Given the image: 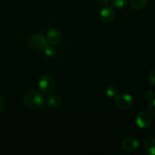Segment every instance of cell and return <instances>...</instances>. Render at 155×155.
<instances>
[{
    "instance_id": "11",
    "label": "cell",
    "mask_w": 155,
    "mask_h": 155,
    "mask_svg": "<svg viewBox=\"0 0 155 155\" xmlns=\"http://www.w3.org/2000/svg\"><path fill=\"white\" fill-rule=\"evenodd\" d=\"M147 0H131V6L136 11L141 10L146 6Z\"/></svg>"
},
{
    "instance_id": "19",
    "label": "cell",
    "mask_w": 155,
    "mask_h": 155,
    "mask_svg": "<svg viewBox=\"0 0 155 155\" xmlns=\"http://www.w3.org/2000/svg\"><path fill=\"white\" fill-rule=\"evenodd\" d=\"M97 1V2L98 3L99 5H106V4H108V2H109L110 0H96Z\"/></svg>"
},
{
    "instance_id": "10",
    "label": "cell",
    "mask_w": 155,
    "mask_h": 155,
    "mask_svg": "<svg viewBox=\"0 0 155 155\" xmlns=\"http://www.w3.org/2000/svg\"><path fill=\"white\" fill-rule=\"evenodd\" d=\"M62 102V98L57 95H52L47 98V105L50 108H58Z\"/></svg>"
},
{
    "instance_id": "12",
    "label": "cell",
    "mask_w": 155,
    "mask_h": 155,
    "mask_svg": "<svg viewBox=\"0 0 155 155\" xmlns=\"http://www.w3.org/2000/svg\"><path fill=\"white\" fill-rule=\"evenodd\" d=\"M105 93L109 98H115L118 95V91L113 86H108L105 90Z\"/></svg>"
},
{
    "instance_id": "6",
    "label": "cell",
    "mask_w": 155,
    "mask_h": 155,
    "mask_svg": "<svg viewBox=\"0 0 155 155\" xmlns=\"http://www.w3.org/2000/svg\"><path fill=\"white\" fill-rule=\"evenodd\" d=\"M115 15V12L114 8L111 6H105L100 10V18L102 21L105 23H109L114 19Z\"/></svg>"
},
{
    "instance_id": "1",
    "label": "cell",
    "mask_w": 155,
    "mask_h": 155,
    "mask_svg": "<svg viewBox=\"0 0 155 155\" xmlns=\"http://www.w3.org/2000/svg\"><path fill=\"white\" fill-rule=\"evenodd\" d=\"M26 107L31 110H38L43 107L45 99L42 94L38 91L31 89L26 92L23 98Z\"/></svg>"
},
{
    "instance_id": "13",
    "label": "cell",
    "mask_w": 155,
    "mask_h": 155,
    "mask_svg": "<svg viewBox=\"0 0 155 155\" xmlns=\"http://www.w3.org/2000/svg\"><path fill=\"white\" fill-rule=\"evenodd\" d=\"M44 52H45V54L46 56H49V57H51V56L54 55L55 53H56V50L55 48V47H53V45H47L46 46V48H44Z\"/></svg>"
},
{
    "instance_id": "17",
    "label": "cell",
    "mask_w": 155,
    "mask_h": 155,
    "mask_svg": "<svg viewBox=\"0 0 155 155\" xmlns=\"http://www.w3.org/2000/svg\"><path fill=\"white\" fill-rule=\"evenodd\" d=\"M144 97L148 101H151V100H153L154 98V92L151 90L146 91L145 94H144Z\"/></svg>"
},
{
    "instance_id": "7",
    "label": "cell",
    "mask_w": 155,
    "mask_h": 155,
    "mask_svg": "<svg viewBox=\"0 0 155 155\" xmlns=\"http://www.w3.org/2000/svg\"><path fill=\"white\" fill-rule=\"evenodd\" d=\"M139 146V142L135 138H126L122 142L121 147L126 151H133Z\"/></svg>"
},
{
    "instance_id": "5",
    "label": "cell",
    "mask_w": 155,
    "mask_h": 155,
    "mask_svg": "<svg viewBox=\"0 0 155 155\" xmlns=\"http://www.w3.org/2000/svg\"><path fill=\"white\" fill-rule=\"evenodd\" d=\"M152 122L150 114L146 111H141L136 117V124L141 129L148 128Z\"/></svg>"
},
{
    "instance_id": "3",
    "label": "cell",
    "mask_w": 155,
    "mask_h": 155,
    "mask_svg": "<svg viewBox=\"0 0 155 155\" xmlns=\"http://www.w3.org/2000/svg\"><path fill=\"white\" fill-rule=\"evenodd\" d=\"M46 45V39L40 34L33 35L29 39V46L35 51H43Z\"/></svg>"
},
{
    "instance_id": "2",
    "label": "cell",
    "mask_w": 155,
    "mask_h": 155,
    "mask_svg": "<svg viewBox=\"0 0 155 155\" xmlns=\"http://www.w3.org/2000/svg\"><path fill=\"white\" fill-rule=\"evenodd\" d=\"M55 86H56L55 80L50 75L44 74V75L40 77L39 80H38V87L43 93L49 95L53 92L55 89Z\"/></svg>"
},
{
    "instance_id": "16",
    "label": "cell",
    "mask_w": 155,
    "mask_h": 155,
    "mask_svg": "<svg viewBox=\"0 0 155 155\" xmlns=\"http://www.w3.org/2000/svg\"><path fill=\"white\" fill-rule=\"evenodd\" d=\"M148 80L152 85L155 86V69L150 71L148 74Z\"/></svg>"
},
{
    "instance_id": "15",
    "label": "cell",
    "mask_w": 155,
    "mask_h": 155,
    "mask_svg": "<svg viewBox=\"0 0 155 155\" xmlns=\"http://www.w3.org/2000/svg\"><path fill=\"white\" fill-rule=\"evenodd\" d=\"M147 110L150 114L155 117V98L150 101L148 105H147Z\"/></svg>"
},
{
    "instance_id": "4",
    "label": "cell",
    "mask_w": 155,
    "mask_h": 155,
    "mask_svg": "<svg viewBox=\"0 0 155 155\" xmlns=\"http://www.w3.org/2000/svg\"><path fill=\"white\" fill-rule=\"evenodd\" d=\"M115 105L120 109L127 110L133 105L134 100L133 98L129 94L122 93L120 95H117L115 100Z\"/></svg>"
},
{
    "instance_id": "9",
    "label": "cell",
    "mask_w": 155,
    "mask_h": 155,
    "mask_svg": "<svg viewBox=\"0 0 155 155\" xmlns=\"http://www.w3.org/2000/svg\"><path fill=\"white\" fill-rule=\"evenodd\" d=\"M144 150L147 154L150 155H155V138L149 137L144 140Z\"/></svg>"
},
{
    "instance_id": "14",
    "label": "cell",
    "mask_w": 155,
    "mask_h": 155,
    "mask_svg": "<svg viewBox=\"0 0 155 155\" xmlns=\"http://www.w3.org/2000/svg\"><path fill=\"white\" fill-rule=\"evenodd\" d=\"M129 0H110L112 5L117 8H122L128 4Z\"/></svg>"
},
{
    "instance_id": "18",
    "label": "cell",
    "mask_w": 155,
    "mask_h": 155,
    "mask_svg": "<svg viewBox=\"0 0 155 155\" xmlns=\"http://www.w3.org/2000/svg\"><path fill=\"white\" fill-rule=\"evenodd\" d=\"M5 108V101L4 98H2V95H0V114L2 113L3 110Z\"/></svg>"
},
{
    "instance_id": "8",
    "label": "cell",
    "mask_w": 155,
    "mask_h": 155,
    "mask_svg": "<svg viewBox=\"0 0 155 155\" xmlns=\"http://www.w3.org/2000/svg\"><path fill=\"white\" fill-rule=\"evenodd\" d=\"M46 39L47 42H49L52 45H56L59 43L62 39L60 32L56 28L50 29L46 32Z\"/></svg>"
}]
</instances>
